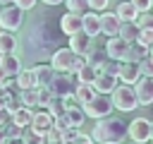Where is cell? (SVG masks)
<instances>
[{
  "label": "cell",
  "mask_w": 153,
  "mask_h": 144,
  "mask_svg": "<svg viewBox=\"0 0 153 144\" xmlns=\"http://www.w3.org/2000/svg\"><path fill=\"white\" fill-rule=\"evenodd\" d=\"M31 115H33V110L29 108V106H19L10 118H12V122L14 125H19V127H26V125H31Z\"/></svg>",
  "instance_id": "obj_25"
},
{
  "label": "cell",
  "mask_w": 153,
  "mask_h": 144,
  "mask_svg": "<svg viewBox=\"0 0 153 144\" xmlns=\"http://www.w3.org/2000/svg\"><path fill=\"white\" fill-rule=\"evenodd\" d=\"M65 5H67L69 12H76V14H84V12L91 10L88 7V0H65Z\"/></svg>",
  "instance_id": "obj_33"
},
{
  "label": "cell",
  "mask_w": 153,
  "mask_h": 144,
  "mask_svg": "<svg viewBox=\"0 0 153 144\" xmlns=\"http://www.w3.org/2000/svg\"><path fill=\"white\" fill-rule=\"evenodd\" d=\"M50 98H53V94H50L45 86H38V106H41V108H48Z\"/></svg>",
  "instance_id": "obj_36"
},
{
  "label": "cell",
  "mask_w": 153,
  "mask_h": 144,
  "mask_svg": "<svg viewBox=\"0 0 153 144\" xmlns=\"http://www.w3.org/2000/svg\"><path fill=\"white\" fill-rule=\"evenodd\" d=\"M55 48H60L57 46V31L50 24V19L41 17V22H36L26 31V53L33 60H43V58H50L55 53Z\"/></svg>",
  "instance_id": "obj_1"
},
{
  "label": "cell",
  "mask_w": 153,
  "mask_h": 144,
  "mask_svg": "<svg viewBox=\"0 0 153 144\" xmlns=\"http://www.w3.org/2000/svg\"><path fill=\"white\" fill-rule=\"evenodd\" d=\"M139 72H141L143 77H153V58H151V55H143V58L139 60Z\"/></svg>",
  "instance_id": "obj_34"
},
{
  "label": "cell",
  "mask_w": 153,
  "mask_h": 144,
  "mask_svg": "<svg viewBox=\"0 0 153 144\" xmlns=\"http://www.w3.org/2000/svg\"><path fill=\"white\" fill-rule=\"evenodd\" d=\"M22 130H24V127H19V125L12 122V125L7 127V137H10V142H12V139H22Z\"/></svg>",
  "instance_id": "obj_38"
},
{
  "label": "cell",
  "mask_w": 153,
  "mask_h": 144,
  "mask_svg": "<svg viewBox=\"0 0 153 144\" xmlns=\"http://www.w3.org/2000/svg\"><path fill=\"white\" fill-rule=\"evenodd\" d=\"M22 142H26V144H41V142H43V134H38L31 125H26V127L22 130Z\"/></svg>",
  "instance_id": "obj_32"
},
{
  "label": "cell",
  "mask_w": 153,
  "mask_h": 144,
  "mask_svg": "<svg viewBox=\"0 0 153 144\" xmlns=\"http://www.w3.org/2000/svg\"><path fill=\"white\" fill-rule=\"evenodd\" d=\"M117 82H120V79H117V74L98 72V74H96V79H93L91 84H93V89H96V91H100V94H110V91L117 86Z\"/></svg>",
  "instance_id": "obj_16"
},
{
  "label": "cell",
  "mask_w": 153,
  "mask_h": 144,
  "mask_svg": "<svg viewBox=\"0 0 153 144\" xmlns=\"http://www.w3.org/2000/svg\"><path fill=\"white\" fill-rule=\"evenodd\" d=\"M0 67H2L10 77H14V74L22 70V58L14 55V53H0Z\"/></svg>",
  "instance_id": "obj_18"
},
{
  "label": "cell",
  "mask_w": 153,
  "mask_h": 144,
  "mask_svg": "<svg viewBox=\"0 0 153 144\" xmlns=\"http://www.w3.org/2000/svg\"><path fill=\"white\" fill-rule=\"evenodd\" d=\"M31 127H33L38 134H43V137H45V130H48V127H53V113H50L48 108L36 110V113L31 115Z\"/></svg>",
  "instance_id": "obj_15"
},
{
  "label": "cell",
  "mask_w": 153,
  "mask_h": 144,
  "mask_svg": "<svg viewBox=\"0 0 153 144\" xmlns=\"http://www.w3.org/2000/svg\"><path fill=\"white\" fill-rule=\"evenodd\" d=\"M148 55H151V58H153V43H151V46H148Z\"/></svg>",
  "instance_id": "obj_48"
},
{
  "label": "cell",
  "mask_w": 153,
  "mask_h": 144,
  "mask_svg": "<svg viewBox=\"0 0 153 144\" xmlns=\"http://www.w3.org/2000/svg\"><path fill=\"white\" fill-rule=\"evenodd\" d=\"M115 12H117V17H120L122 22H136V17H139V10H136V5H134L131 0L120 2Z\"/></svg>",
  "instance_id": "obj_21"
},
{
  "label": "cell",
  "mask_w": 153,
  "mask_h": 144,
  "mask_svg": "<svg viewBox=\"0 0 153 144\" xmlns=\"http://www.w3.org/2000/svg\"><path fill=\"white\" fill-rule=\"evenodd\" d=\"M19 106H22V98H19V96H14V94H12V96H10V101H7V106H5V110H7V113H10V115H12V113H14V110H17V108H19Z\"/></svg>",
  "instance_id": "obj_37"
},
{
  "label": "cell",
  "mask_w": 153,
  "mask_h": 144,
  "mask_svg": "<svg viewBox=\"0 0 153 144\" xmlns=\"http://www.w3.org/2000/svg\"><path fill=\"white\" fill-rule=\"evenodd\" d=\"M86 62L84 55H76L72 48H55V53L50 55V65L55 72H76L81 65Z\"/></svg>",
  "instance_id": "obj_3"
},
{
  "label": "cell",
  "mask_w": 153,
  "mask_h": 144,
  "mask_svg": "<svg viewBox=\"0 0 153 144\" xmlns=\"http://www.w3.org/2000/svg\"><path fill=\"white\" fill-rule=\"evenodd\" d=\"M127 50H129V43L122 38V36H108V43H105V55L112 58V60H127Z\"/></svg>",
  "instance_id": "obj_9"
},
{
  "label": "cell",
  "mask_w": 153,
  "mask_h": 144,
  "mask_svg": "<svg viewBox=\"0 0 153 144\" xmlns=\"http://www.w3.org/2000/svg\"><path fill=\"white\" fill-rule=\"evenodd\" d=\"M65 118H67V122H69L72 127H81V125H84V120H86V113H84V108H81V106L69 103V106H67V110H65Z\"/></svg>",
  "instance_id": "obj_20"
},
{
  "label": "cell",
  "mask_w": 153,
  "mask_h": 144,
  "mask_svg": "<svg viewBox=\"0 0 153 144\" xmlns=\"http://www.w3.org/2000/svg\"><path fill=\"white\" fill-rule=\"evenodd\" d=\"M45 5H60V2H65V0H43Z\"/></svg>",
  "instance_id": "obj_47"
},
{
  "label": "cell",
  "mask_w": 153,
  "mask_h": 144,
  "mask_svg": "<svg viewBox=\"0 0 153 144\" xmlns=\"http://www.w3.org/2000/svg\"><path fill=\"white\" fill-rule=\"evenodd\" d=\"M93 142V137H86V134H79V130L74 132V137L69 139V144H91Z\"/></svg>",
  "instance_id": "obj_39"
},
{
  "label": "cell",
  "mask_w": 153,
  "mask_h": 144,
  "mask_svg": "<svg viewBox=\"0 0 153 144\" xmlns=\"http://www.w3.org/2000/svg\"><path fill=\"white\" fill-rule=\"evenodd\" d=\"M60 31H62L65 36H72V34L81 31V14H76V12H69V10H67V14H62V17H60Z\"/></svg>",
  "instance_id": "obj_13"
},
{
  "label": "cell",
  "mask_w": 153,
  "mask_h": 144,
  "mask_svg": "<svg viewBox=\"0 0 153 144\" xmlns=\"http://www.w3.org/2000/svg\"><path fill=\"white\" fill-rule=\"evenodd\" d=\"M151 142H153V122H151Z\"/></svg>",
  "instance_id": "obj_49"
},
{
  "label": "cell",
  "mask_w": 153,
  "mask_h": 144,
  "mask_svg": "<svg viewBox=\"0 0 153 144\" xmlns=\"http://www.w3.org/2000/svg\"><path fill=\"white\" fill-rule=\"evenodd\" d=\"M134 91L139 98V106H151L153 103V77H139L134 82Z\"/></svg>",
  "instance_id": "obj_10"
},
{
  "label": "cell",
  "mask_w": 153,
  "mask_h": 144,
  "mask_svg": "<svg viewBox=\"0 0 153 144\" xmlns=\"http://www.w3.org/2000/svg\"><path fill=\"white\" fill-rule=\"evenodd\" d=\"M0 2H2V5H5V2H12V0H0Z\"/></svg>",
  "instance_id": "obj_50"
},
{
  "label": "cell",
  "mask_w": 153,
  "mask_h": 144,
  "mask_svg": "<svg viewBox=\"0 0 153 144\" xmlns=\"http://www.w3.org/2000/svg\"><path fill=\"white\" fill-rule=\"evenodd\" d=\"M19 98H22V106H29V108H36L38 106V86L33 89H19Z\"/></svg>",
  "instance_id": "obj_28"
},
{
  "label": "cell",
  "mask_w": 153,
  "mask_h": 144,
  "mask_svg": "<svg viewBox=\"0 0 153 144\" xmlns=\"http://www.w3.org/2000/svg\"><path fill=\"white\" fill-rule=\"evenodd\" d=\"M0 7H2V2H0Z\"/></svg>",
  "instance_id": "obj_51"
},
{
  "label": "cell",
  "mask_w": 153,
  "mask_h": 144,
  "mask_svg": "<svg viewBox=\"0 0 153 144\" xmlns=\"http://www.w3.org/2000/svg\"><path fill=\"white\" fill-rule=\"evenodd\" d=\"M12 2H14V5H19L24 12H26V10H31V7L36 5V0H12Z\"/></svg>",
  "instance_id": "obj_43"
},
{
  "label": "cell",
  "mask_w": 153,
  "mask_h": 144,
  "mask_svg": "<svg viewBox=\"0 0 153 144\" xmlns=\"http://www.w3.org/2000/svg\"><path fill=\"white\" fill-rule=\"evenodd\" d=\"M14 82H17L19 89H33V86H38V79H36L33 67H31V70H24V67H22V70L14 74Z\"/></svg>",
  "instance_id": "obj_19"
},
{
  "label": "cell",
  "mask_w": 153,
  "mask_h": 144,
  "mask_svg": "<svg viewBox=\"0 0 153 144\" xmlns=\"http://www.w3.org/2000/svg\"><path fill=\"white\" fill-rule=\"evenodd\" d=\"M120 24H122V19L117 17V12H105V10H103V14H100V34H105V36H117Z\"/></svg>",
  "instance_id": "obj_14"
},
{
  "label": "cell",
  "mask_w": 153,
  "mask_h": 144,
  "mask_svg": "<svg viewBox=\"0 0 153 144\" xmlns=\"http://www.w3.org/2000/svg\"><path fill=\"white\" fill-rule=\"evenodd\" d=\"M110 96H112V106L117 110H122V113H131V110L139 108V98H136L134 84H124L122 82L110 91Z\"/></svg>",
  "instance_id": "obj_4"
},
{
  "label": "cell",
  "mask_w": 153,
  "mask_h": 144,
  "mask_svg": "<svg viewBox=\"0 0 153 144\" xmlns=\"http://www.w3.org/2000/svg\"><path fill=\"white\" fill-rule=\"evenodd\" d=\"M17 36H14V31H7V29H2L0 31V53H14L17 50Z\"/></svg>",
  "instance_id": "obj_23"
},
{
  "label": "cell",
  "mask_w": 153,
  "mask_h": 144,
  "mask_svg": "<svg viewBox=\"0 0 153 144\" xmlns=\"http://www.w3.org/2000/svg\"><path fill=\"white\" fill-rule=\"evenodd\" d=\"M10 79H12V77H10V74L0 67V86H10Z\"/></svg>",
  "instance_id": "obj_44"
},
{
  "label": "cell",
  "mask_w": 153,
  "mask_h": 144,
  "mask_svg": "<svg viewBox=\"0 0 153 144\" xmlns=\"http://www.w3.org/2000/svg\"><path fill=\"white\" fill-rule=\"evenodd\" d=\"M127 137H129L131 142H139V144L151 142V122H148L146 118H134V120L127 125Z\"/></svg>",
  "instance_id": "obj_8"
},
{
  "label": "cell",
  "mask_w": 153,
  "mask_h": 144,
  "mask_svg": "<svg viewBox=\"0 0 153 144\" xmlns=\"http://www.w3.org/2000/svg\"><path fill=\"white\" fill-rule=\"evenodd\" d=\"M69 48L76 53V55H88L91 50H93V38L86 34V31H76V34H72L69 36Z\"/></svg>",
  "instance_id": "obj_11"
},
{
  "label": "cell",
  "mask_w": 153,
  "mask_h": 144,
  "mask_svg": "<svg viewBox=\"0 0 153 144\" xmlns=\"http://www.w3.org/2000/svg\"><path fill=\"white\" fill-rule=\"evenodd\" d=\"M117 36H122L127 43H134V41H136V36H139V24H136V22H122V24H120Z\"/></svg>",
  "instance_id": "obj_24"
},
{
  "label": "cell",
  "mask_w": 153,
  "mask_h": 144,
  "mask_svg": "<svg viewBox=\"0 0 153 144\" xmlns=\"http://www.w3.org/2000/svg\"><path fill=\"white\" fill-rule=\"evenodd\" d=\"M96 74H98V70H96V65H91V62H84V65L74 72L76 82H88V84L96 79Z\"/></svg>",
  "instance_id": "obj_26"
},
{
  "label": "cell",
  "mask_w": 153,
  "mask_h": 144,
  "mask_svg": "<svg viewBox=\"0 0 153 144\" xmlns=\"http://www.w3.org/2000/svg\"><path fill=\"white\" fill-rule=\"evenodd\" d=\"M81 108H84V113H86V118H93V120H98V118H105V115H110L112 113V96L110 94H100V91H96L86 103H81Z\"/></svg>",
  "instance_id": "obj_5"
},
{
  "label": "cell",
  "mask_w": 153,
  "mask_h": 144,
  "mask_svg": "<svg viewBox=\"0 0 153 144\" xmlns=\"http://www.w3.org/2000/svg\"><path fill=\"white\" fill-rule=\"evenodd\" d=\"M93 94H96L93 84H88V82H76V86H74V101H76L79 106H81V103H86Z\"/></svg>",
  "instance_id": "obj_22"
},
{
  "label": "cell",
  "mask_w": 153,
  "mask_h": 144,
  "mask_svg": "<svg viewBox=\"0 0 153 144\" xmlns=\"http://www.w3.org/2000/svg\"><path fill=\"white\" fill-rule=\"evenodd\" d=\"M5 142H10V137H7V130L0 127V144H5Z\"/></svg>",
  "instance_id": "obj_46"
},
{
  "label": "cell",
  "mask_w": 153,
  "mask_h": 144,
  "mask_svg": "<svg viewBox=\"0 0 153 144\" xmlns=\"http://www.w3.org/2000/svg\"><path fill=\"white\" fill-rule=\"evenodd\" d=\"M48 110L53 113V118H55V115H62V113L67 110V98H62V96H53L50 103H48Z\"/></svg>",
  "instance_id": "obj_31"
},
{
  "label": "cell",
  "mask_w": 153,
  "mask_h": 144,
  "mask_svg": "<svg viewBox=\"0 0 153 144\" xmlns=\"http://www.w3.org/2000/svg\"><path fill=\"white\" fill-rule=\"evenodd\" d=\"M10 96H12V91H10V86H0V108H5V106H7V101H10Z\"/></svg>",
  "instance_id": "obj_42"
},
{
  "label": "cell",
  "mask_w": 153,
  "mask_h": 144,
  "mask_svg": "<svg viewBox=\"0 0 153 144\" xmlns=\"http://www.w3.org/2000/svg\"><path fill=\"white\" fill-rule=\"evenodd\" d=\"M139 77H141V72H139V62H134V60H122V62H120V67H117V79H120V82H124V84H134Z\"/></svg>",
  "instance_id": "obj_12"
},
{
  "label": "cell",
  "mask_w": 153,
  "mask_h": 144,
  "mask_svg": "<svg viewBox=\"0 0 153 144\" xmlns=\"http://www.w3.org/2000/svg\"><path fill=\"white\" fill-rule=\"evenodd\" d=\"M33 72H36V79H38V86H45V84L50 82V77L55 74V70H53V65H43V62H38V65H33Z\"/></svg>",
  "instance_id": "obj_27"
},
{
  "label": "cell",
  "mask_w": 153,
  "mask_h": 144,
  "mask_svg": "<svg viewBox=\"0 0 153 144\" xmlns=\"http://www.w3.org/2000/svg\"><path fill=\"white\" fill-rule=\"evenodd\" d=\"M93 142H100V144H120L127 139V122L122 118H115V115H105V118H98L96 120V127H93Z\"/></svg>",
  "instance_id": "obj_2"
},
{
  "label": "cell",
  "mask_w": 153,
  "mask_h": 144,
  "mask_svg": "<svg viewBox=\"0 0 153 144\" xmlns=\"http://www.w3.org/2000/svg\"><path fill=\"white\" fill-rule=\"evenodd\" d=\"M43 142H50V144H55V142H62V132H60L57 127H48V130H45V137H43Z\"/></svg>",
  "instance_id": "obj_35"
},
{
  "label": "cell",
  "mask_w": 153,
  "mask_h": 144,
  "mask_svg": "<svg viewBox=\"0 0 153 144\" xmlns=\"http://www.w3.org/2000/svg\"><path fill=\"white\" fill-rule=\"evenodd\" d=\"M108 2L110 0H88V7L96 12H103V10H108Z\"/></svg>",
  "instance_id": "obj_41"
},
{
  "label": "cell",
  "mask_w": 153,
  "mask_h": 144,
  "mask_svg": "<svg viewBox=\"0 0 153 144\" xmlns=\"http://www.w3.org/2000/svg\"><path fill=\"white\" fill-rule=\"evenodd\" d=\"M7 118H10V113H7L5 108H0V127H5V122H7Z\"/></svg>",
  "instance_id": "obj_45"
},
{
  "label": "cell",
  "mask_w": 153,
  "mask_h": 144,
  "mask_svg": "<svg viewBox=\"0 0 153 144\" xmlns=\"http://www.w3.org/2000/svg\"><path fill=\"white\" fill-rule=\"evenodd\" d=\"M81 31H86L91 38H96L100 34V14L96 12H84L81 14Z\"/></svg>",
  "instance_id": "obj_17"
},
{
  "label": "cell",
  "mask_w": 153,
  "mask_h": 144,
  "mask_svg": "<svg viewBox=\"0 0 153 144\" xmlns=\"http://www.w3.org/2000/svg\"><path fill=\"white\" fill-rule=\"evenodd\" d=\"M22 22H24V10L19 7V5H5V7H0V26L2 29H7V31H17V29H22Z\"/></svg>",
  "instance_id": "obj_7"
},
{
  "label": "cell",
  "mask_w": 153,
  "mask_h": 144,
  "mask_svg": "<svg viewBox=\"0 0 153 144\" xmlns=\"http://www.w3.org/2000/svg\"><path fill=\"white\" fill-rule=\"evenodd\" d=\"M131 2L136 5L139 12H151L153 10V0H131Z\"/></svg>",
  "instance_id": "obj_40"
},
{
  "label": "cell",
  "mask_w": 153,
  "mask_h": 144,
  "mask_svg": "<svg viewBox=\"0 0 153 144\" xmlns=\"http://www.w3.org/2000/svg\"><path fill=\"white\" fill-rule=\"evenodd\" d=\"M136 41H139L141 46H151V43H153V19L139 26V36H136Z\"/></svg>",
  "instance_id": "obj_29"
},
{
  "label": "cell",
  "mask_w": 153,
  "mask_h": 144,
  "mask_svg": "<svg viewBox=\"0 0 153 144\" xmlns=\"http://www.w3.org/2000/svg\"><path fill=\"white\" fill-rule=\"evenodd\" d=\"M74 86H76V77H72V72H55L45 84V89L53 96H62V98L74 96Z\"/></svg>",
  "instance_id": "obj_6"
},
{
  "label": "cell",
  "mask_w": 153,
  "mask_h": 144,
  "mask_svg": "<svg viewBox=\"0 0 153 144\" xmlns=\"http://www.w3.org/2000/svg\"><path fill=\"white\" fill-rule=\"evenodd\" d=\"M143 55H148V46H141L139 41L129 43V50H127V60H134V62H139Z\"/></svg>",
  "instance_id": "obj_30"
}]
</instances>
